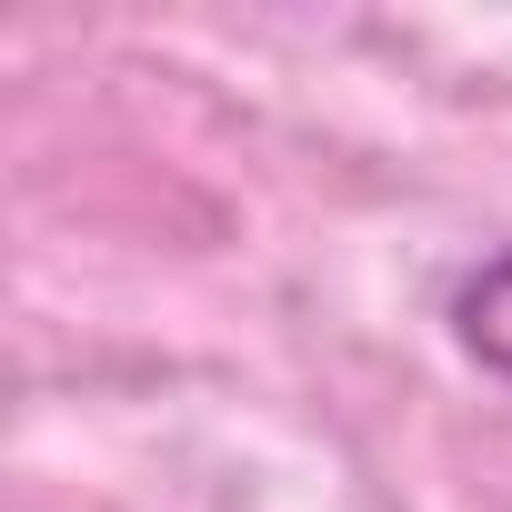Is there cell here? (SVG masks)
I'll return each instance as SVG.
<instances>
[{
	"label": "cell",
	"mask_w": 512,
	"mask_h": 512,
	"mask_svg": "<svg viewBox=\"0 0 512 512\" xmlns=\"http://www.w3.org/2000/svg\"><path fill=\"white\" fill-rule=\"evenodd\" d=\"M452 332H462L492 372H512V251H492V262L452 292Z\"/></svg>",
	"instance_id": "1"
}]
</instances>
